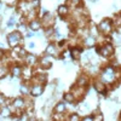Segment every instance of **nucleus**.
I'll return each mask as SVG.
<instances>
[{
  "label": "nucleus",
  "mask_w": 121,
  "mask_h": 121,
  "mask_svg": "<svg viewBox=\"0 0 121 121\" xmlns=\"http://www.w3.org/2000/svg\"><path fill=\"white\" fill-rule=\"evenodd\" d=\"M12 107L15 109H18V110H21V109H26V99L23 97H17L13 99V102H12Z\"/></svg>",
  "instance_id": "f8f14e48"
},
{
  "label": "nucleus",
  "mask_w": 121,
  "mask_h": 121,
  "mask_svg": "<svg viewBox=\"0 0 121 121\" xmlns=\"http://www.w3.org/2000/svg\"><path fill=\"white\" fill-rule=\"evenodd\" d=\"M63 98H64V102L65 103H70V104H73L76 102V99L74 97V95L72 92H68V93H64L63 95Z\"/></svg>",
  "instance_id": "4be33fe9"
},
{
  "label": "nucleus",
  "mask_w": 121,
  "mask_h": 121,
  "mask_svg": "<svg viewBox=\"0 0 121 121\" xmlns=\"http://www.w3.org/2000/svg\"><path fill=\"white\" fill-rule=\"evenodd\" d=\"M45 55H48V56H56L57 55V46L56 44L51 43V44H48L45 48Z\"/></svg>",
  "instance_id": "dca6fc26"
},
{
  "label": "nucleus",
  "mask_w": 121,
  "mask_h": 121,
  "mask_svg": "<svg viewBox=\"0 0 121 121\" xmlns=\"http://www.w3.org/2000/svg\"><path fill=\"white\" fill-rule=\"evenodd\" d=\"M44 84H40V82H34L33 86L30 87L29 90V93L32 97H39V96H41L43 92H44Z\"/></svg>",
  "instance_id": "39448f33"
},
{
  "label": "nucleus",
  "mask_w": 121,
  "mask_h": 121,
  "mask_svg": "<svg viewBox=\"0 0 121 121\" xmlns=\"http://www.w3.org/2000/svg\"><path fill=\"white\" fill-rule=\"evenodd\" d=\"M28 28L29 30H33V32H38L40 28H43V24H41V21L38 18H34V19H30L28 22Z\"/></svg>",
  "instance_id": "9d476101"
},
{
  "label": "nucleus",
  "mask_w": 121,
  "mask_h": 121,
  "mask_svg": "<svg viewBox=\"0 0 121 121\" xmlns=\"http://www.w3.org/2000/svg\"><path fill=\"white\" fill-rule=\"evenodd\" d=\"M67 120H70V121H80V120H81V117H80L79 114L73 113V114H70V115L67 117Z\"/></svg>",
  "instance_id": "5701e85b"
},
{
  "label": "nucleus",
  "mask_w": 121,
  "mask_h": 121,
  "mask_svg": "<svg viewBox=\"0 0 121 121\" xmlns=\"http://www.w3.org/2000/svg\"><path fill=\"white\" fill-rule=\"evenodd\" d=\"M1 7H3V1L0 0V9H1Z\"/></svg>",
  "instance_id": "2f4dec72"
},
{
  "label": "nucleus",
  "mask_w": 121,
  "mask_h": 121,
  "mask_svg": "<svg viewBox=\"0 0 121 121\" xmlns=\"http://www.w3.org/2000/svg\"><path fill=\"white\" fill-rule=\"evenodd\" d=\"M70 50V57H72L73 59H80V55H81L82 52V48L81 47H78V46H73L72 48H69Z\"/></svg>",
  "instance_id": "2eb2a0df"
},
{
  "label": "nucleus",
  "mask_w": 121,
  "mask_h": 121,
  "mask_svg": "<svg viewBox=\"0 0 121 121\" xmlns=\"http://www.w3.org/2000/svg\"><path fill=\"white\" fill-rule=\"evenodd\" d=\"M78 85L87 88L88 87V78L86 75H80V78L78 79Z\"/></svg>",
  "instance_id": "412c9836"
},
{
  "label": "nucleus",
  "mask_w": 121,
  "mask_h": 121,
  "mask_svg": "<svg viewBox=\"0 0 121 121\" xmlns=\"http://www.w3.org/2000/svg\"><path fill=\"white\" fill-rule=\"evenodd\" d=\"M96 43H97V40L92 35H87L84 39V46H86V47H93L96 45Z\"/></svg>",
  "instance_id": "a211bd4d"
},
{
  "label": "nucleus",
  "mask_w": 121,
  "mask_h": 121,
  "mask_svg": "<svg viewBox=\"0 0 121 121\" xmlns=\"http://www.w3.org/2000/svg\"><path fill=\"white\" fill-rule=\"evenodd\" d=\"M15 24H16V17L15 16H11V17L9 18V21H7V28H12Z\"/></svg>",
  "instance_id": "b1692460"
},
{
  "label": "nucleus",
  "mask_w": 121,
  "mask_h": 121,
  "mask_svg": "<svg viewBox=\"0 0 121 121\" xmlns=\"http://www.w3.org/2000/svg\"><path fill=\"white\" fill-rule=\"evenodd\" d=\"M65 110H67V105H65V102L63 100V102H58L55 108H53V114L56 115H62L65 113Z\"/></svg>",
  "instance_id": "9b49d317"
},
{
  "label": "nucleus",
  "mask_w": 121,
  "mask_h": 121,
  "mask_svg": "<svg viewBox=\"0 0 121 121\" xmlns=\"http://www.w3.org/2000/svg\"><path fill=\"white\" fill-rule=\"evenodd\" d=\"M93 86H95V88H96L97 92L103 93L104 96L107 95V86L104 85V82H103V81H96V82L93 84Z\"/></svg>",
  "instance_id": "f3484780"
},
{
  "label": "nucleus",
  "mask_w": 121,
  "mask_h": 121,
  "mask_svg": "<svg viewBox=\"0 0 121 121\" xmlns=\"http://www.w3.org/2000/svg\"><path fill=\"white\" fill-rule=\"evenodd\" d=\"M38 63L40 64V67H41L43 69H48V68H51L52 63H53V57L52 56H43L41 58H39L38 60Z\"/></svg>",
  "instance_id": "423d86ee"
},
{
  "label": "nucleus",
  "mask_w": 121,
  "mask_h": 121,
  "mask_svg": "<svg viewBox=\"0 0 121 121\" xmlns=\"http://www.w3.org/2000/svg\"><path fill=\"white\" fill-rule=\"evenodd\" d=\"M11 74H12V76H21V74H22V65H18V64H13L12 67H11Z\"/></svg>",
  "instance_id": "6ab92c4d"
},
{
  "label": "nucleus",
  "mask_w": 121,
  "mask_h": 121,
  "mask_svg": "<svg viewBox=\"0 0 121 121\" xmlns=\"http://www.w3.org/2000/svg\"><path fill=\"white\" fill-rule=\"evenodd\" d=\"M57 13H58V16H60L62 18H65L70 13V9H69L68 5H59L57 7Z\"/></svg>",
  "instance_id": "ddd939ff"
},
{
  "label": "nucleus",
  "mask_w": 121,
  "mask_h": 121,
  "mask_svg": "<svg viewBox=\"0 0 121 121\" xmlns=\"http://www.w3.org/2000/svg\"><path fill=\"white\" fill-rule=\"evenodd\" d=\"M53 22H55V18H53V16L50 13V12H47V13H45L44 16H41V24H43L44 28L52 27Z\"/></svg>",
  "instance_id": "6e6552de"
},
{
  "label": "nucleus",
  "mask_w": 121,
  "mask_h": 121,
  "mask_svg": "<svg viewBox=\"0 0 121 121\" xmlns=\"http://www.w3.org/2000/svg\"><path fill=\"white\" fill-rule=\"evenodd\" d=\"M120 117H121V112H120Z\"/></svg>",
  "instance_id": "72a5a7b5"
},
{
  "label": "nucleus",
  "mask_w": 121,
  "mask_h": 121,
  "mask_svg": "<svg viewBox=\"0 0 121 121\" xmlns=\"http://www.w3.org/2000/svg\"><path fill=\"white\" fill-rule=\"evenodd\" d=\"M24 60H26V64H27V65L34 67L35 64H38L39 58H38L36 56H34V55H29V53H27V56L24 57Z\"/></svg>",
  "instance_id": "4468645a"
},
{
  "label": "nucleus",
  "mask_w": 121,
  "mask_h": 121,
  "mask_svg": "<svg viewBox=\"0 0 121 121\" xmlns=\"http://www.w3.org/2000/svg\"><path fill=\"white\" fill-rule=\"evenodd\" d=\"M91 3H96V1H98V0H90Z\"/></svg>",
  "instance_id": "473e14b6"
},
{
  "label": "nucleus",
  "mask_w": 121,
  "mask_h": 121,
  "mask_svg": "<svg viewBox=\"0 0 121 121\" xmlns=\"http://www.w3.org/2000/svg\"><path fill=\"white\" fill-rule=\"evenodd\" d=\"M96 52L99 55V56H102L104 58H108L110 56H113L114 52H115V50H114V46L113 44H110V43H105L103 45H100L99 47L96 48Z\"/></svg>",
  "instance_id": "20e7f679"
},
{
  "label": "nucleus",
  "mask_w": 121,
  "mask_h": 121,
  "mask_svg": "<svg viewBox=\"0 0 121 121\" xmlns=\"http://www.w3.org/2000/svg\"><path fill=\"white\" fill-rule=\"evenodd\" d=\"M116 72L114 67L112 65H108L103 69L102 74H100V79H102V81L105 82V84H113L115 80H116Z\"/></svg>",
  "instance_id": "f03ea898"
},
{
  "label": "nucleus",
  "mask_w": 121,
  "mask_h": 121,
  "mask_svg": "<svg viewBox=\"0 0 121 121\" xmlns=\"http://www.w3.org/2000/svg\"><path fill=\"white\" fill-rule=\"evenodd\" d=\"M4 56H5V51H4L3 48H0V59H1Z\"/></svg>",
  "instance_id": "c756f323"
},
{
  "label": "nucleus",
  "mask_w": 121,
  "mask_h": 121,
  "mask_svg": "<svg viewBox=\"0 0 121 121\" xmlns=\"http://www.w3.org/2000/svg\"><path fill=\"white\" fill-rule=\"evenodd\" d=\"M7 72H9V69L6 67H1V65H0V78H4L7 74Z\"/></svg>",
  "instance_id": "a878e982"
},
{
  "label": "nucleus",
  "mask_w": 121,
  "mask_h": 121,
  "mask_svg": "<svg viewBox=\"0 0 121 121\" xmlns=\"http://www.w3.org/2000/svg\"><path fill=\"white\" fill-rule=\"evenodd\" d=\"M81 120H84V121H88V120H95V117H93V114H92V115H87V116H84Z\"/></svg>",
  "instance_id": "cd10ccee"
},
{
  "label": "nucleus",
  "mask_w": 121,
  "mask_h": 121,
  "mask_svg": "<svg viewBox=\"0 0 121 121\" xmlns=\"http://www.w3.org/2000/svg\"><path fill=\"white\" fill-rule=\"evenodd\" d=\"M5 103H6V98L3 95H0V105H5Z\"/></svg>",
  "instance_id": "bb28decb"
},
{
  "label": "nucleus",
  "mask_w": 121,
  "mask_h": 121,
  "mask_svg": "<svg viewBox=\"0 0 121 121\" xmlns=\"http://www.w3.org/2000/svg\"><path fill=\"white\" fill-rule=\"evenodd\" d=\"M97 29H98V33L102 35L107 36L109 34H112V32L114 30V21L110 18H104L98 23Z\"/></svg>",
  "instance_id": "f257e3e1"
},
{
  "label": "nucleus",
  "mask_w": 121,
  "mask_h": 121,
  "mask_svg": "<svg viewBox=\"0 0 121 121\" xmlns=\"http://www.w3.org/2000/svg\"><path fill=\"white\" fill-rule=\"evenodd\" d=\"M29 90H30V88H28L27 85H24V84L21 85V87H19V91H21L22 95H28V93H29Z\"/></svg>",
  "instance_id": "393cba45"
},
{
  "label": "nucleus",
  "mask_w": 121,
  "mask_h": 121,
  "mask_svg": "<svg viewBox=\"0 0 121 121\" xmlns=\"http://www.w3.org/2000/svg\"><path fill=\"white\" fill-rule=\"evenodd\" d=\"M28 46H29V48H34V47H35V43H33V41H30V43L28 44Z\"/></svg>",
  "instance_id": "7c9ffc66"
},
{
  "label": "nucleus",
  "mask_w": 121,
  "mask_h": 121,
  "mask_svg": "<svg viewBox=\"0 0 121 121\" xmlns=\"http://www.w3.org/2000/svg\"><path fill=\"white\" fill-rule=\"evenodd\" d=\"M34 35H35V32H33V30H29L27 33V38H33Z\"/></svg>",
  "instance_id": "c85d7f7f"
},
{
  "label": "nucleus",
  "mask_w": 121,
  "mask_h": 121,
  "mask_svg": "<svg viewBox=\"0 0 121 121\" xmlns=\"http://www.w3.org/2000/svg\"><path fill=\"white\" fill-rule=\"evenodd\" d=\"M33 67H30V65H22V74L21 76L26 80V81H28V80H32L33 78Z\"/></svg>",
  "instance_id": "1a4fd4ad"
},
{
  "label": "nucleus",
  "mask_w": 121,
  "mask_h": 121,
  "mask_svg": "<svg viewBox=\"0 0 121 121\" xmlns=\"http://www.w3.org/2000/svg\"><path fill=\"white\" fill-rule=\"evenodd\" d=\"M70 92H72V93L74 95V97H75V99H76V100H78V99H81V98L84 97L85 92H86V87L79 86V85L76 84V85H74V86L72 87Z\"/></svg>",
  "instance_id": "0eeeda50"
},
{
  "label": "nucleus",
  "mask_w": 121,
  "mask_h": 121,
  "mask_svg": "<svg viewBox=\"0 0 121 121\" xmlns=\"http://www.w3.org/2000/svg\"><path fill=\"white\" fill-rule=\"evenodd\" d=\"M67 5L72 9H78L82 6V0H67Z\"/></svg>",
  "instance_id": "aec40b11"
},
{
  "label": "nucleus",
  "mask_w": 121,
  "mask_h": 121,
  "mask_svg": "<svg viewBox=\"0 0 121 121\" xmlns=\"http://www.w3.org/2000/svg\"><path fill=\"white\" fill-rule=\"evenodd\" d=\"M7 44L11 48L17 47L19 44H23V39H22V33L19 30H15L11 32L7 35Z\"/></svg>",
  "instance_id": "7ed1b4c3"
}]
</instances>
